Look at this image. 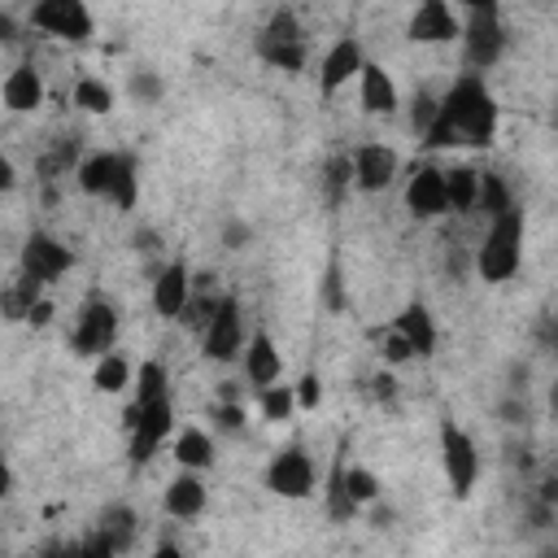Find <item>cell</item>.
<instances>
[{"mask_svg":"<svg viewBox=\"0 0 558 558\" xmlns=\"http://www.w3.org/2000/svg\"><path fill=\"white\" fill-rule=\"evenodd\" d=\"M78 558H113V549H109L96 532H87V536L78 541Z\"/></svg>","mask_w":558,"mask_h":558,"instance_id":"45","label":"cell"},{"mask_svg":"<svg viewBox=\"0 0 558 558\" xmlns=\"http://www.w3.org/2000/svg\"><path fill=\"white\" fill-rule=\"evenodd\" d=\"M379 353H384V362H388V366H401V362H410V357H414V353H410V344H405V336H397L392 327L384 331Z\"/></svg>","mask_w":558,"mask_h":558,"instance_id":"40","label":"cell"},{"mask_svg":"<svg viewBox=\"0 0 558 558\" xmlns=\"http://www.w3.org/2000/svg\"><path fill=\"white\" fill-rule=\"evenodd\" d=\"M35 301H44V283H35L31 275L17 270V279L0 288V318H9V323H26V314L35 310Z\"/></svg>","mask_w":558,"mask_h":558,"instance_id":"23","label":"cell"},{"mask_svg":"<svg viewBox=\"0 0 558 558\" xmlns=\"http://www.w3.org/2000/svg\"><path fill=\"white\" fill-rule=\"evenodd\" d=\"M340 488H344V497L353 506H371L379 497V480L366 466H340Z\"/></svg>","mask_w":558,"mask_h":558,"instance_id":"31","label":"cell"},{"mask_svg":"<svg viewBox=\"0 0 558 558\" xmlns=\"http://www.w3.org/2000/svg\"><path fill=\"white\" fill-rule=\"evenodd\" d=\"M323 301H327V310H344L349 301H344V292H340V266L331 262L327 266V279H323Z\"/></svg>","mask_w":558,"mask_h":558,"instance_id":"41","label":"cell"},{"mask_svg":"<svg viewBox=\"0 0 558 558\" xmlns=\"http://www.w3.org/2000/svg\"><path fill=\"white\" fill-rule=\"evenodd\" d=\"M9 488H13V466H9V458L0 453V501L9 497Z\"/></svg>","mask_w":558,"mask_h":558,"instance_id":"51","label":"cell"},{"mask_svg":"<svg viewBox=\"0 0 558 558\" xmlns=\"http://www.w3.org/2000/svg\"><path fill=\"white\" fill-rule=\"evenodd\" d=\"M340 466H344V449H340V458H336V466H331V480H327V519L331 523H349L353 514H357V506L344 497V488H340Z\"/></svg>","mask_w":558,"mask_h":558,"instance_id":"34","label":"cell"},{"mask_svg":"<svg viewBox=\"0 0 558 558\" xmlns=\"http://www.w3.org/2000/svg\"><path fill=\"white\" fill-rule=\"evenodd\" d=\"M349 166H353V187H357V192H384V187L397 179L401 157H397V148L371 140V144H357V148L349 153Z\"/></svg>","mask_w":558,"mask_h":558,"instance_id":"12","label":"cell"},{"mask_svg":"<svg viewBox=\"0 0 558 558\" xmlns=\"http://www.w3.org/2000/svg\"><path fill=\"white\" fill-rule=\"evenodd\" d=\"M357 100H362V109H366L371 118H388V113L401 109V92H397L392 74H388L379 61H366V65L357 70Z\"/></svg>","mask_w":558,"mask_h":558,"instance_id":"16","label":"cell"},{"mask_svg":"<svg viewBox=\"0 0 558 558\" xmlns=\"http://www.w3.org/2000/svg\"><path fill=\"white\" fill-rule=\"evenodd\" d=\"M31 26L65 44H87L96 35V17L83 0H39L31 4Z\"/></svg>","mask_w":558,"mask_h":558,"instance_id":"8","label":"cell"},{"mask_svg":"<svg viewBox=\"0 0 558 558\" xmlns=\"http://www.w3.org/2000/svg\"><path fill=\"white\" fill-rule=\"evenodd\" d=\"M266 488L275 497H288V501H301L314 493V458L301 449V445H288L279 449L270 462H266Z\"/></svg>","mask_w":558,"mask_h":558,"instance_id":"11","label":"cell"},{"mask_svg":"<svg viewBox=\"0 0 558 558\" xmlns=\"http://www.w3.org/2000/svg\"><path fill=\"white\" fill-rule=\"evenodd\" d=\"M131 362L122 357V353H105V357H96V371H92V384H96V392H105V397H113V392H122L126 384H131Z\"/></svg>","mask_w":558,"mask_h":558,"instance_id":"27","label":"cell"},{"mask_svg":"<svg viewBox=\"0 0 558 558\" xmlns=\"http://www.w3.org/2000/svg\"><path fill=\"white\" fill-rule=\"evenodd\" d=\"M17 187V170H13V161L0 153V192H13Z\"/></svg>","mask_w":558,"mask_h":558,"instance_id":"49","label":"cell"},{"mask_svg":"<svg viewBox=\"0 0 558 558\" xmlns=\"http://www.w3.org/2000/svg\"><path fill=\"white\" fill-rule=\"evenodd\" d=\"M475 205L488 214V222L493 218H501V214H510L514 209V201H510V183L501 179V174H480V192H475Z\"/></svg>","mask_w":558,"mask_h":558,"instance_id":"30","label":"cell"},{"mask_svg":"<svg viewBox=\"0 0 558 558\" xmlns=\"http://www.w3.org/2000/svg\"><path fill=\"white\" fill-rule=\"evenodd\" d=\"M458 22H462V57H466V74H484V70H493L497 61H501V52H506V22H501V9L488 0H480V4H466L462 13H458Z\"/></svg>","mask_w":558,"mask_h":558,"instance_id":"4","label":"cell"},{"mask_svg":"<svg viewBox=\"0 0 558 558\" xmlns=\"http://www.w3.org/2000/svg\"><path fill=\"white\" fill-rule=\"evenodd\" d=\"M292 397H296V410H314L323 401V379L314 371H305L296 384H292Z\"/></svg>","mask_w":558,"mask_h":558,"instance_id":"38","label":"cell"},{"mask_svg":"<svg viewBox=\"0 0 558 558\" xmlns=\"http://www.w3.org/2000/svg\"><path fill=\"white\" fill-rule=\"evenodd\" d=\"M0 100H4L9 113H35L44 105V78H39V70L31 61L13 65L4 74V83H0Z\"/></svg>","mask_w":558,"mask_h":558,"instance_id":"19","label":"cell"},{"mask_svg":"<svg viewBox=\"0 0 558 558\" xmlns=\"http://www.w3.org/2000/svg\"><path fill=\"white\" fill-rule=\"evenodd\" d=\"M70 100H74L83 113H109V109H113V87H109L105 78H96V74H83V78L74 83Z\"/></svg>","mask_w":558,"mask_h":558,"instance_id":"29","label":"cell"},{"mask_svg":"<svg viewBox=\"0 0 558 558\" xmlns=\"http://www.w3.org/2000/svg\"><path fill=\"white\" fill-rule=\"evenodd\" d=\"M13 35H17V22L9 9H0V44H13Z\"/></svg>","mask_w":558,"mask_h":558,"instance_id":"50","label":"cell"},{"mask_svg":"<svg viewBox=\"0 0 558 558\" xmlns=\"http://www.w3.org/2000/svg\"><path fill=\"white\" fill-rule=\"evenodd\" d=\"M536 558H558V545H545V549H541Z\"/></svg>","mask_w":558,"mask_h":558,"instance_id":"53","label":"cell"},{"mask_svg":"<svg viewBox=\"0 0 558 558\" xmlns=\"http://www.w3.org/2000/svg\"><path fill=\"white\" fill-rule=\"evenodd\" d=\"M70 266H74V253H70V244H61L57 235H48V231H31V235L22 240L17 270L31 275L35 283H57Z\"/></svg>","mask_w":558,"mask_h":558,"instance_id":"10","label":"cell"},{"mask_svg":"<svg viewBox=\"0 0 558 558\" xmlns=\"http://www.w3.org/2000/svg\"><path fill=\"white\" fill-rule=\"evenodd\" d=\"M349 183H353V166H349V153H336V157H327V166H323V187H327V201H331V205H340V201H344Z\"/></svg>","mask_w":558,"mask_h":558,"instance_id":"33","label":"cell"},{"mask_svg":"<svg viewBox=\"0 0 558 558\" xmlns=\"http://www.w3.org/2000/svg\"><path fill=\"white\" fill-rule=\"evenodd\" d=\"M405 209L414 218H423V222L449 214V205H445V166H436V161H418L414 166V174L405 183Z\"/></svg>","mask_w":558,"mask_h":558,"instance_id":"13","label":"cell"},{"mask_svg":"<svg viewBox=\"0 0 558 558\" xmlns=\"http://www.w3.org/2000/svg\"><path fill=\"white\" fill-rule=\"evenodd\" d=\"M493 135H497V100L488 83L480 74H458L453 87L436 100V122L427 126L423 144L427 148H453V144L488 148Z\"/></svg>","mask_w":558,"mask_h":558,"instance_id":"1","label":"cell"},{"mask_svg":"<svg viewBox=\"0 0 558 558\" xmlns=\"http://www.w3.org/2000/svg\"><path fill=\"white\" fill-rule=\"evenodd\" d=\"M26 323H31V327H48V323H52V301H48V296L35 301V310L26 314Z\"/></svg>","mask_w":558,"mask_h":558,"instance_id":"46","label":"cell"},{"mask_svg":"<svg viewBox=\"0 0 558 558\" xmlns=\"http://www.w3.org/2000/svg\"><path fill=\"white\" fill-rule=\"evenodd\" d=\"M257 57L275 70H305V44H283V39H270V35H257Z\"/></svg>","mask_w":558,"mask_h":558,"instance_id":"26","label":"cell"},{"mask_svg":"<svg viewBox=\"0 0 558 558\" xmlns=\"http://www.w3.org/2000/svg\"><path fill=\"white\" fill-rule=\"evenodd\" d=\"M240 357H244V375H248V384H257V388L279 384V375H283V357H279V344L270 340L266 327H253V331H248Z\"/></svg>","mask_w":558,"mask_h":558,"instance_id":"17","label":"cell"},{"mask_svg":"<svg viewBox=\"0 0 558 558\" xmlns=\"http://www.w3.org/2000/svg\"><path fill=\"white\" fill-rule=\"evenodd\" d=\"M74 179L87 196H100L118 209H135V201H140V161L131 153H113V148L87 153L78 161Z\"/></svg>","mask_w":558,"mask_h":558,"instance_id":"2","label":"cell"},{"mask_svg":"<svg viewBox=\"0 0 558 558\" xmlns=\"http://www.w3.org/2000/svg\"><path fill=\"white\" fill-rule=\"evenodd\" d=\"M248 240H253V227H248V222H240V218H231V222L222 227V244H227V248H244Z\"/></svg>","mask_w":558,"mask_h":558,"instance_id":"42","label":"cell"},{"mask_svg":"<svg viewBox=\"0 0 558 558\" xmlns=\"http://www.w3.org/2000/svg\"><path fill=\"white\" fill-rule=\"evenodd\" d=\"M205 506H209V488L201 484L196 471H179V475L166 484V493H161V510H166L170 519H196Z\"/></svg>","mask_w":558,"mask_h":558,"instance_id":"20","label":"cell"},{"mask_svg":"<svg viewBox=\"0 0 558 558\" xmlns=\"http://www.w3.org/2000/svg\"><path fill=\"white\" fill-rule=\"evenodd\" d=\"M362 65H366V52H362L357 35H340V39L327 48L323 65H318V92H323V96H336L349 78H357Z\"/></svg>","mask_w":558,"mask_h":558,"instance_id":"15","label":"cell"},{"mask_svg":"<svg viewBox=\"0 0 558 558\" xmlns=\"http://www.w3.org/2000/svg\"><path fill=\"white\" fill-rule=\"evenodd\" d=\"M131 384H135V401L131 405H148V401L170 397V375H166L161 362H140V371L131 375Z\"/></svg>","mask_w":558,"mask_h":558,"instance_id":"28","label":"cell"},{"mask_svg":"<svg viewBox=\"0 0 558 558\" xmlns=\"http://www.w3.org/2000/svg\"><path fill=\"white\" fill-rule=\"evenodd\" d=\"M31 558H78V541H48Z\"/></svg>","mask_w":558,"mask_h":558,"instance_id":"43","label":"cell"},{"mask_svg":"<svg viewBox=\"0 0 558 558\" xmlns=\"http://www.w3.org/2000/svg\"><path fill=\"white\" fill-rule=\"evenodd\" d=\"M432 122H436V96H432V92H418V96L410 100V126H414V135L423 140Z\"/></svg>","mask_w":558,"mask_h":558,"instance_id":"37","label":"cell"},{"mask_svg":"<svg viewBox=\"0 0 558 558\" xmlns=\"http://www.w3.org/2000/svg\"><path fill=\"white\" fill-rule=\"evenodd\" d=\"M109 549H113V558L118 554H126L131 545H135V536H140V514L126 506V501H113V506H105L100 514H96V527H92Z\"/></svg>","mask_w":558,"mask_h":558,"instance_id":"21","label":"cell"},{"mask_svg":"<svg viewBox=\"0 0 558 558\" xmlns=\"http://www.w3.org/2000/svg\"><path fill=\"white\" fill-rule=\"evenodd\" d=\"M475 192H480V170L475 166H449L445 170V205L453 214L475 209Z\"/></svg>","mask_w":558,"mask_h":558,"instance_id":"25","label":"cell"},{"mask_svg":"<svg viewBox=\"0 0 558 558\" xmlns=\"http://www.w3.org/2000/svg\"><path fill=\"white\" fill-rule=\"evenodd\" d=\"M501 414H506V423H523L527 418V405L519 397H510V401H501Z\"/></svg>","mask_w":558,"mask_h":558,"instance_id":"48","label":"cell"},{"mask_svg":"<svg viewBox=\"0 0 558 558\" xmlns=\"http://www.w3.org/2000/svg\"><path fill=\"white\" fill-rule=\"evenodd\" d=\"M458 35H462L458 9H449L445 0H423L405 22V39H414V44H449Z\"/></svg>","mask_w":558,"mask_h":558,"instance_id":"14","label":"cell"},{"mask_svg":"<svg viewBox=\"0 0 558 558\" xmlns=\"http://www.w3.org/2000/svg\"><path fill=\"white\" fill-rule=\"evenodd\" d=\"M440 466H445L449 493H453V497H471L475 475H480V449H475L471 432L458 427L453 418L440 423Z\"/></svg>","mask_w":558,"mask_h":558,"instance_id":"7","label":"cell"},{"mask_svg":"<svg viewBox=\"0 0 558 558\" xmlns=\"http://www.w3.org/2000/svg\"><path fill=\"white\" fill-rule=\"evenodd\" d=\"M371 397H375V401H397V379H392L388 371H379V375L371 379Z\"/></svg>","mask_w":558,"mask_h":558,"instance_id":"44","label":"cell"},{"mask_svg":"<svg viewBox=\"0 0 558 558\" xmlns=\"http://www.w3.org/2000/svg\"><path fill=\"white\" fill-rule=\"evenodd\" d=\"M126 432H131V445H126V458L135 466H144L174 432V401L161 397V401H148V405H131L126 410Z\"/></svg>","mask_w":558,"mask_h":558,"instance_id":"6","label":"cell"},{"mask_svg":"<svg viewBox=\"0 0 558 558\" xmlns=\"http://www.w3.org/2000/svg\"><path fill=\"white\" fill-rule=\"evenodd\" d=\"M174 462L183 471H209L214 466V436L201 427H183L174 436Z\"/></svg>","mask_w":558,"mask_h":558,"instance_id":"24","label":"cell"},{"mask_svg":"<svg viewBox=\"0 0 558 558\" xmlns=\"http://www.w3.org/2000/svg\"><path fill=\"white\" fill-rule=\"evenodd\" d=\"M244 423H248V418H244V405H235V401H227V405H218V410H214V427H218V432H227V436H240V432H244Z\"/></svg>","mask_w":558,"mask_h":558,"instance_id":"39","label":"cell"},{"mask_svg":"<svg viewBox=\"0 0 558 558\" xmlns=\"http://www.w3.org/2000/svg\"><path fill=\"white\" fill-rule=\"evenodd\" d=\"M392 331L405 336V344H410L414 357H432V353H436V318H432V310H427L423 301H410V305L397 314Z\"/></svg>","mask_w":558,"mask_h":558,"instance_id":"22","label":"cell"},{"mask_svg":"<svg viewBox=\"0 0 558 558\" xmlns=\"http://www.w3.org/2000/svg\"><path fill=\"white\" fill-rule=\"evenodd\" d=\"M201 353L209 362H235L244 353V314L235 296H222L214 318L201 327Z\"/></svg>","mask_w":558,"mask_h":558,"instance_id":"9","label":"cell"},{"mask_svg":"<svg viewBox=\"0 0 558 558\" xmlns=\"http://www.w3.org/2000/svg\"><path fill=\"white\" fill-rule=\"evenodd\" d=\"M126 92H131V100H140V105H157L161 92H166V83H161L157 70H135L131 83H126Z\"/></svg>","mask_w":558,"mask_h":558,"instance_id":"36","label":"cell"},{"mask_svg":"<svg viewBox=\"0 0 558 558\" xmlns=\"http://www.w3.org/2000/svg\"><path fill=\"white\" fill-rule=\"evenodd\" d=\"M519 262H523V214L510 209L488 222V235L471 253V266L484 283H506V279H514Z\"/></svg>","mask_w":558,"mask_h":558,"instance_id":"3","label":"cell"},{"mask_svg":"<svg viewBox=\"0 0 558 558\" xmlns=\"http://www.w3.org/2000/svg\"><path fill=\"white\" fill-rule=\"evenodd\" d=\"M257 410H262V418H266V423H283V418H292V410H296L292 384H270V388H262Z\"/></svg>","mask_w":558,"mask_h":558,"instance_id":"32","label":"cell"},{"mask_svg":"<svg viewBox=\"0 0 558 558\" xmlns=\"http://www.w3.org/2000/svg\"><path fill=\"white\" fill-rule=\"evenodd\" d=\"M257 35H270V39H283V44H305V26L292 9H275Z\"/></svg>","mask_w":558,"mask_h":558,"instance_id":"35","label":"cell"},{"mask_svg":"<svg viewBox=\"0 0 558 558\" xmlns=\"http://www.w3.org/2000/svg\"><path fill=\"white\" fill-rule=\"evenodd\" d=\"M148 558H187V554H183L179 545H170V541H161V545H157V549H153Z\"/></svg>","mask_w":558,"mask_h":558,"instance_id":"52","label":"cell"},{"mask_svg":"<svg viewBox=\"0 0 558 558\" xmlns=\"http://www.w3.org/2000/svg\"><path fill=\"white\" fill-rule=\"evenodd\" d=\"M113 340H118V305L109 296H87L78 305V318H74V331H70V349L83 353V357H105L113 353Z\"/></svg>","mask_w":558,"mask_h":558,"instance_id":"5","label":"cell"},{"mask_svg":"<svg viewBox=\"0 0 558 558\" xmlns=\"http://www.w3.org/2000/svg\"><path fill=\"white\" fill-rule=\"evenodd\" d=\"M135 248H144V253H157V248H161L157 231H153V227H140V231H135Z\"/></svg>","mask_w":558,"mask_h":558,"instance_id":"47","label":"cell"},{"mask_svg":"<svg viewBox=\"0 0 558 558\" xmlns=\"http://www.w3.org/2000/svg\"><path fill=\"white\" fill-rule=\"evenodd\" d=\"M187 296H192V270H187V262H166L157 270V279H153V310L161 318H179L183 305H187Z\"/></svg>","mask_w":558,"mask_h":558,"instance_id":"18","label":"cell"}]
</instances>
